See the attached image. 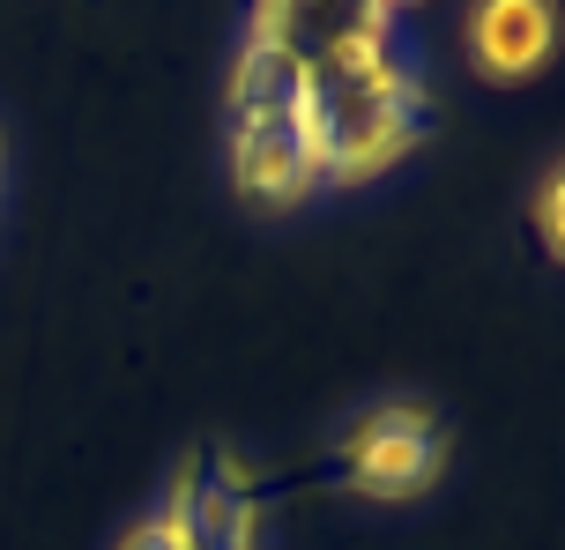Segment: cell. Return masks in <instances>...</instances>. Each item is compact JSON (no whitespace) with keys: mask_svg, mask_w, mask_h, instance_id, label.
<instances>
[{"mask_svg":"<svg viewBox=\"0 0 565 550\" xmlns=\"http://www.w3.org/2000/svg\"><path fill=\"white\" fill-rule=\"evenodd\" d=\"M164 514L186 528L194 550H260V506L246 492V468L224 454H194L179 468Z\"/></svg>","mask_w":565,"mask_h":550,"instance_id":"cell-5","label":"cell"},{"mask_svg":"<svg viewBox=\"0 0 565 550\" xmlns=\"http://www.w3.org/2000/svg\"><path fill=\"white\" fill-rule=\"evenodd\" d=\"M312 149H320V186H365L387 164H402L424 134V89L395 45L350 53L335 67L306 75Z\"/></svg>","mask_w":565,"mask_h":550,"instance_id":"cell-1","label":"cell"},{"mask_svg":"<svg viewBox=\"0 0 565 550\" xmlns=\"http://www.w3.org/2000/svg\"><path fill=\"white\" fill-rule=\"evenodd\" d=\"M119 550H194V543H186V528L171 521V514H149V521H135L119 536Z\"/></svg>","mask_w":565,"mask_h":550,"instance_id":"cell-8","label":"cell"},{"mask_svg":"<svg viewBox=\"0 0 565 550\" xmlns=\"http://www.w3.org/2000/svg\"><path fill=\"white\" fill-rule=\"evenodd\" d=\"M447 468V432L424 402H380L342 432V484L358 498H417Z\"/></svg>","mask_w":565,"mask_h":550,"instance_id":"cell-3","label":"cell"},{"mask_svg":"<svg viewBox=\"0 0 565 550\" xmlns=\"http://www.w3.org/2000/svg\"><path fill=\"white\" fill-rule=\"evenodd\" d=\"M536 231H543V246L565 261V164H551V179L536 186Z\"/></svg>","mask_w":565,"mask_h":550,"instance_id":"cell-7","label":"cell"},{"mask_svg":"<svg viewBox=\"0 0 565 550\" xmlns=\"http://www.w3.org/2000/svg\"><path fill=\"white\" fill-rule=\"evenodd\" d=\"M558 45V0H477L469 8V60L491 83L536 75Z\"/></svg>","mask_w":565,"mask_h":550,"instance_id":"cell-6","label":"cell"},{"mask_svg":"<svg viewBox=\"0 0 565 550\" xmlns=\"http://www.w3.org/2000/svg\"><path fill=\"white\" fill-rule=\"evenodd\" d=\"M387 8H395V0H387Z\"/></svg>","mask_w":565,"mask_h":550,"instance_id":"cell-9","label":"cell"},{"mask_svg":"<svg viewBox=\"0 0 565 550\" xmlns=\"http://www.w3.org/2000/svg\"><path fill=\"white\" fill-rule=\"evenodd\" d=\"M231 179L254 202H306L320 186V149H312L306 112V67L254 45L231 67Z\"/></svg>","mask_w":565,"mask_h":550,"instance_id":"cell-2","label":"cell"},{"mask_svg":"<svg viewBox=\"0 0 565 550\" xmlns=\"http://www.w3.org/2000/svg\"><path fill=\"white\" fill-rule=\"evenodd\" d=\"M246 37L312 75V67H335L350 53L395 45V23H387V0H254Z\"/></svg>","mask_w":565,"mask_h":550,"instance_id":"cell-4","label":"cell"}]
</instances>
